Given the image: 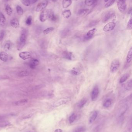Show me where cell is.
<instances>
[{
    "label": "cell",
    "mask_w": 132,
    "mask_h": 132,
    "mask_svg": "<svg viewBox=\"0 0 132 132\" xmlns=\"http://www.w3.org/2000/svg\"><path fill=\"white\" fill-rule=\"evenodd\" d=\"M54 11L52 9L44 10L42 11L40 16V20L42 22H45L47 19H49L50 15Z\"/></svg>",
    "instance_id": "1"
},
{
    "label": "cell",
    "mask_w": 132,
    "mask_h": 132,
    "mask_svg": "<svg viewBox=\"0 0 132 132\" xmlns=\"http://www.w3.org/2000/svg\"><path fill=\"white\" fill-rule=\"evenodd\" d=\"M120 65V61L118 59H115L113 60L110 65V72L112 73L116 72L119 68Z\"/></svg>",
    "instance_id": "2"
},
{
    "label": "cell",
    "mask_w": 132,
    "mask_h": 132,
    "mask_svg": "<svg viewBox=\"0 0 132 132\" xmlns=\"http://www.w3.org/2000/svg\"><path fill=\"white\" fill-rule=\"evenodd\" d=\"M128 109V106L127 104H125L121 106L117 110L116 116L117 118H120L122 117L123 115L125 114Z\"/></svg>",
    "instance_id": "3"
},
{
    "label": "cell",
    "mask_w": 132,
    "mask_h": 132,
    "mask_svg": "<svg viewBox=\"0 0 132 132\" xmlns=\"http://www.w3.org/2000/svg\"><path fill=\"white\" fill-rule=\"evenodd\" d=\"M114 16H115L114 11L112 10H110L105 14L102 19V21L104 23H105Z\"/></svg>",
    "instance_id": "4"
},
{
    "label": "cell",
    "mask_w": 132,
    "mask_h": 132,
    "mask_svg": "<svg viewBox=\"0 0 132 132\" xmlns=\"http://www.w3.org/2000/svg\"><path fill=\"white\" fill-rule=\"evenodd\" d=\"M126 0H118L117 1V7L119 11L124 12L126 9Z\"/></svg>",
    "instance_id": "5"
},
{
    "label": "cell",
    "mask_w": 132,
    "mask_h": 132,
    "mask_svg": "<svg viewBox=\"0 0 132 132\" xmlns=\"http://www.w3.org/2000/svg\"><path fill=\"white\" fill-rule=\"evenodd\" d=\"M48 4L47 0H45L39 3L36 7V12H40L43 11L47 7Z\"/></svg>",
    "instance_id": "6"
},
{
    "label": "cell",
    "mask_w": 132,
    "mask_h": 132,
    "mask_svg": "<svg viewBox=\"0 0 132 132\" xmlns=\"http://www.w3.org/2000/svg\"><path fill=\"white\" fill-rule=\"evenodd\" d=\"M99 94V87L98 85H95L93 88L91 93V100L92 101H95L97 99Z\"/></svg>",
    "instance_id": "7"
},
{
    "label": "cell",
    "mask_w": 132,
    "mask_h": 132,
    "mask_svg": "<svg viewBox=\"0 0 132 132\" xmlns=\"http://www.w3.org/2000/svg\"><path fill=\"white\" fill-rule=\"evenodd\" d=\"M70 100H71V99L69 98H62V99H59V100L56 101L54 103L53 106L55 107H59V106L62 105L64 104H66Z\"/></svg>",
    "instance_id": "8"
},
{
    "label": "cell",
    "mask_w": 132,
    "mask_h": 132,
    "mask_svg": "<svg viewBox=\"0 0 132 132\" xmlns=\"http://www.w3.org/2000/svg\"><path fill=\"white\" fill-rule=\"evenodd\" d=\"M116 24L114 22H110L107 23L103 28V30L105 32L111 31L112 30L114 29L115 27Z\"/></svg>",
    "instance_id": "9"
},
{
    "label": "cell",
    "mask_w": 132,
    "mask_h": 132,
    "mask_svg": "<svg viewBox=\"0 0 132 132\" xmlns=\"http://www.w3.org/2000/svg\"><path fill=\"white\" fill-rule=\"evenodd\" d=\"M19 56L21 59L25 60L31 58V55L30 52L24 51L19 53Z\"/></svg>",
    "instance_id": "10"
},
{
    "label": "cell",
    "mask_w": 132,
    "mask_h": 132,
    "mask_svg": "<svg viewBox=\"0 0 132 132\" xmlns=\"http://www.w3.org/2000/svg\"><path fill=\"white\" fill-rule=\"evenodd\" d=\"M96 31V28H93V29L90 30L84 37V40L87 41L91 39L93 37Z\"/></svg>",
    "instance_id": "11"
},
{
    "label": "cell",
    "mask_w": 132,
    "mask_h": 132,
    "mask_svg": "<svg viewBox=\"0 0 132 132\" xmlns=\"http://www.w3.org/2000/svg\"><path fill=\"white\" fill-rule=\"evenodd\" d=\"M39 64V61L36 59H32L29 62V65L30 68L34 69L35 68L36 66Z\"/></svg>",
    "instance_id": "12"
},
{
    "label": "cell",
    "mask_w": 132,
    "mask_h": 132,
    "mask_svg": "<svg viewBox=\"0 0 132 132\" xmlns=\"http://www.w3.org/2000/svg\"><path fill=\"white\" fill-rule=\"evenodd\" d=\"M10 24L13 28H18L19 27V22L18 19L16 18L12 19L10 21Z\"/></svg>",
    "instance_id": "13"
},
{
    "label": "cell",
    "mask_w": 132,
    "mask_h": 132,
    "mask_svg": "<svg viewBox=\"0 0 132 132\" xmlns=\"http://www.w3.org/2000/svg\"><path fill=\"white\" fill-rule=\"evenodd\" d=\"M98 116V112L96 111H93L91 113L90 115V118H89V122L90 124L94 122L96 120Z\"/></svg>",
    "instance_id": "14"
},
{
    "label": "cell",
    "mask_w": 132,
    "mask_h": 132,
    "mask_svg": "<svg viewBox=\"0 0 132 132\" xmlns=\"http://www.w3.org/2000/svg\"><path fill=\"white\" fill-rule=\"evenodd\" d=\"M27 34L26 31L25 30H24L22 32L21 35L20 36L19 41L23 43H25L27 39Z\"/></svg>",
    "instance_id": "15"
},
{
    "label": "cell",
    "mask_w": 132,
    "mask_h": 132,
    "mask_svg": "<svg viewBox=\"0 0 132 132\" xmlns=\"http://www.w3.org/2000/svg\"><path fill=\"white\" fill-rule=\"evenodd\" d=\"M0 59L4 62H6L8 59V55L5 51L0 53Z\"/></svg>",
    "instance_id": "16"
},
{
    "label": "cell",
    "mask_w": 132,
    "mask_h": 132,
    "mask_svg": "<svg viewBox=\"0 0 132 132\" xmlns=\"http://www.w3.org/2000/svg\"><path fill=\"white\" fill-rule=\"evenodd\" d=\"M89 9H80L78 12V15L80 17L84 16L89 12Z\"/></svg>",
    "instance_id": "17"
},
{
    "label": "cell",
    "mask_w": 132,
    "mask_h": 132,
    "mask_svg": "<svg viewBox=\"0 0 132 132\" xmlns=\"http://www.w3.org/2000/svg\"><path fill=\"white\" fill-rule=\"evenodd\" d=\"M6 22V19L4 15L0 12V25L2 27L5 26Z\"/></svg>",
    "instance_id": "18"
},
{
    "label": "cell",
    "mask_w": 132,
    "mask_h": 132,
    "mask_svg": "<svg viewBox=\"0 0 132 132\" xmlns=\"http://www.w3.org/2000/svg\"><path fill=\"white\" fill-rule=\"evenodd\" d=\"M72 3V0H63L62 6L64 9H66L71 5Z\"/></svg>",
    "instance_id": "19"
},
{
    "label": "cell",
    "mask_w": 132,
    "mask_h": 132,
    "mask_svg": "<svg viewBox=\"0 0 132 132\" xmlns=\"http://www.w3.org/2000/svg\"><path fill=\"white\" fill-rule=\"evenodd\" d=\"M63 57L66 59H67L68 60H72V53L71 52L65 51L63 54Z\"/></svg>",
    "instance_id": "20"
},
{
    "label": "cell",
    "mask_w": 132,
    "mask_h": 132,
    "mask_svg": "<svg viewBox=\"0 0 132 132\" xmlns=\"http://www.w3.org/2000/svg\"><path fill=\"white\" fill-rule=\"evenodd\" d=\"M62 16L66 19H69L71 17L72 14L70 10H65L62 13Z\"/></svg>",
    "instance_id": "21"
},
{
    "label": "cell",
    "mask_w": 132,
    "mask_h": 132,
    "mask_svg": "<svg viewBox=\"0 0 132 132\" xmlns=\"http://www.w3.org/2000/svg\"><path fill=\"white\" fill-rule=\"evenodd\" d=\"M28 102V100L27 99H22V100L16 101V102L14 103V104L17 106H21V105H24L26 104Z\"/></svg>",
    "instance_id": "22"
},
{
    "label": "cell",
    "mask_w": 132,
    "mask_h": 132,
    "mask_svg": "<svg viewBox=\"0 0 132 132\" xmlns=\"http://www.w3.org/2000/svg\"><path fill=\"white\" fill-rule=\"evenodd\" d=\"M98 0H85V4L88 6H92L95 5Z\"/></svg>",
    "instance_id": "23"
},
{
    "label": "cell",
    "mask_w": 132,
    "mask_h": 132,
    "mask_svg": "<svg viewBox=\"0 0 132 132\" xmlns=\"http://www.w3.org/2000/svg\"><path fill=\"white\" fill-rule=\"evenodd\" d=\"M125 89L127 90H131L132 88V80H130L128 81L126 84L124 86Z\"/></svg>",
    "instance_id": "24"
},
{
    "label": "cell",
    "mask_w": 132,
    "mask_h": 132,
    "mask_svg": "<svg viewBox=\"0 0 132 132\" xmlns=\"http://www.w3.org/2000/svg\"><path fill=\"white\" fill-rule=\"evenodd\" d=\"M127 61L128 63H130L132 60V48H131L128 51L127 56Z\"/></svg>",
    "instance_id": "25"
},
{
    "label": "cell",
    "mask_w": 132,
    "mask_h": 132,
    "mask_svg": "<svg viewBox=\"0 0 132 132\" xmlns=\"http://www.w3.org/2000/svg\"><path fill=\"white\" fill-rule=\"evenodd\" d=\"M87 101V99H85V98L83 99L78 103V107L80 109L83 108L84 107V105H85V104H86Z\"/></svg>",
    "instance_id": "26"
},
{
    "label": "cell",
    "mask_w": 132,
    "mask_h": 132,
    "mask_svg": "<svg viewBox=\"0 0 132 132\" xmlns=\"http://www.w3.org/2000/svg\"><path fill=\"white\" fill-rule=\"evenodd\" d=\"M5 10H6V11L7 14L9 16H11V14H12V12H13V10L12 9V8H11V7L9 5H6V6Z\"/></svg>",
    "instance_id": "27"
},
{
    "label": "cell",
    "mask_w": 132,
    "mask_h": 132,
    "mask_svg": "<svg viewBox=\"0 0 132 132\" xmlns=\"http://www.w3.org/2000/svg\"><path fill=\"white\" fill-rule=\"evenodd\" d=\"M129 73H127L124 74V75H122V77L120 78V83H122L123 82H125V81L127 80V79L129 78Z\"/></svg>",
    "instance_id": "28"
},
{
    "label": "cell",
    "mask_w": 132,
    "mask_h": 132,
    "mask_svg": "<svg viewBox=\"0 0 132 132\" xmlns=\"http://www.w3.org/2000/svg\"><path fill=\"white\" fill-rule=\"evenodd\" d=\"M16 12H17V14L19 16H22L23 15V8L19 6H17L16 7Z\"/></svg>",
    "instance_id": "29"
},
{
    "label": "cell",
    "mask_w": 132,
    "mask_h": 132,
    "mask_svg": "<svg viewBox=\"0 0 132 132\" xmlns=\"http://www.w3.org/2000/svg\"><path fill=\"white\" fill-rule=\"evenodd\" d=\"M77 118V115L75 114H71V116L69 117V121L70 124L73 123L74 122L75 120H76Z\"/></svg>",
    "instance_id": "30"
},
{
    "label": "cell",
    "mask_w": 132,
    "mask_h": 132,
    "mask_svg": "<svg viewBox=\"0 0 132 132\" xmlns=\"http://www.w3.org/2000/svg\"><path fill=\"white\" fill-rule=\"evenodd\" d=\"M86 130V129L84 126H79L74 129L73 132H84Z\"/></svg>",
    "instance_id": "31"
},
{
    "label": "cell",
    "mask_w": 132,
    "mask_h": 132,
    "mask_svg": "<svg viewBox=\"0 0 132 132\" xmlns=\"http://www.w3.org/2000/svg\"><path fill=\"white\" fill-rule=\"evenodd\" d=\"M81 73V72L78 68H74L71 70V73L74 75H78Z\"/></svg>",
    "instance_id": "32"
},
{
    "label": "cell",
    "mask_w": 132,
    "mask_h": 132,
    "mask_svg": "<svg viewBox=\"0 0 132 132\" xmlns=\"http://www.w3.org/2000/svg\"><path fill=\"white\" fill-rule=\"evenodd\" d=\"M111 104H112V100L111 99H107V100H106L105 102H104L103 106L105 108H108L111 105Z\"/></svg>",
    "instance_id": "33"
},
{
    "label": "cell",
    "mask_w": 132,
    "mask_h": 132,
    "mask_svg": "<svg viewBox=\"0 0 132 132\" xmlns=\"http://www.w3.org/2000/svg\"><path fill=\"white\" fill-rule=\"evenodd\" d=\"M99 21H100L99 20H96L91 21L88 24V27H89V28H91V27H93V26H96V25L98 24V22H99Z\"/></svg>",
    "instance_id": "34"
},
{
    "label": "cell",
    "mask_w": 132,
    "mask_h": 132,
    "mask_svg": "<svg viewBox=\"0 0 132 132\" xmlns=\"http://www.w3.org/2000/svg\"><path fill=\"white\" fill-rule=\"evenodd\" d=\"M54 28L53 27H50V28H48L46 29H45L43 31V33L44 34H48L49 33H50L51 32H52V31L54 30Z\"/></svg>",
    "instance_id": "35"
},
{
    "label": "cell",
    "mask_w": 132,
    "mask_h": 132,
    "mask_svg": "<svg viewBox=\"0 0 132 132\" xmlns=\"http://www.w3.org/2000/svg\"><path fill=\"white\" fill-rule=\"evenodd\" d=\"M32 17L31 16H29L26 21V24L28 26H30L32 24Z\"/></svg>",
    "instance_id": "36"
},
{
    "label": "cell",
    "mask_w": 132,
    "mask_h": 132,
    "mask_svg": "<svg viewBox=\"0 0 132 132\" xmlns=\"http://www.w3.org/2000/svg\"><path fill=\"white\" fill-rule=\"evenodd\" d=\"M115 1V0H109V1L107 2V3H106L105 5V7L106 8L110 7L112 6Z\"/></svg>",
    "instance_id": "37"
},
{
    "label": "cell",
    "mask_w": 132,
    "mask_h": 132,
    "mask_svg": "<svg viewBox=\"0 0 132 132\" xmlns=\"http://www.w3.org/2000/svg\"><path fill=\"white\" fill-rule=\"evenodd\" d=\"M29 75V72L26 71H22L19 73V76L20 77H26V76H28Z\"/></svg>",
    "instance_id": "38"
},
{
    "label": "cell",
    "mask_w": 132,
    "mask_h": 132,
    "mask_svg": "<svg viewBox=\"0 0 132 132\" xmlns=\"http://www.w3.org/2000/svg\"><path fill=\"white\" fill-rule=\"evenodd\" d=\"M69 32H70V30L68 29H64V30H63L61 32V36H63V37L66 36H67L68 35V34L69 33Z\"/></svg>",
    "instance_id": "39"
},
{
    "label": "cell",
    "mask_w": 132,
    "mask_h": 132,
    "mask_svg": "<svg viewBox=\"0 0 132 132\" xmlns=\"http://www.w3.org/2000/svg\"><path fill=\"white\" fill-rule=\"evenodd\" d=\"M22 4L26 6H29L31 4L30 0H21Z\"/></svg>",
    "instance_id": "40"
},
{
    "label": "cell",
    "mask_w": 132,
    "mask_h": 132,
    "mask_svg": "<svg viewBox=\"0 0 132 132\" xmlns=\"http://www.w3.org/2000/svg\"><path fill=\"white\" fill-rule=\"evenodd\" d=\"M24 44L25 43H23L20 41H18L17 44V49L18 50H21L22 48H23Z\"/></svg>",
    "instance_id": "41"
},
{
    "label": "cell",
    "mask_w": 132,
    "mask_h": 132,
    "mask_svg": "<svg viewBox=\"0 0 132 132\" xmlns=\"http://www.w3.org/2000/svg\"><path fill=\"white\" fill-rule=\"evenodd\" d=\"M132 29V18H130L127 23V29L128 30H131Z\"/></svg>",
    "instance_id": "42"
},
{
    "label": "cell",
    "mask_w": 132,
    "mask_h": 132,
    "mask_svg": "<svg viewBox=\"0 0 132 132\" xmlns=\"http://www.w3.org/2000/svg\"><path fill=\"white\" fill-rule=\"evenodd\" d=\"M11 48V44L9 42L6 43L4 46V49L6 51H8Z\"/></svg>",
    "instance_id": "43"
},
{
    "label": "cell",
    "mask_w": 132,
    "mask_h": 132,
    "mask_svg": "<svg viewBox=\"0 0 132 132\" xmlns=\"http://www.w3.org/2000/svg\"><path fill=\"white\" fill-rule=\"evenodd\" d=\"M4 35H5V32L3 30H1L0 31V41H1L3 40L4 38Z\"/></svg>",
    "instance_id": "44"
},
{
    "label": "cell",
    "mask_w": 132,
    "mask_h": 132,
    "mask_svg": "<svg viewBox=\"0 0 132 132\" xmlns=\"http://www.w3.org/2000/svg\"><path fill=\"white\" fill-rule=\"evenodd\" d=\"M9 77L7 75H0V79L2 80H6V79H9Z\"/></svg>",
    "instance_id": "45"
},
{
    "label": "cell",
    "mask_w": 132,
    "mask_h": 132,
    "mask_svg": "<svg viewBox=\"0 0 132 132\" xmlns=\"http://www.w3.org/2000/svg\"><path fill=\"white\" fill-rule=\"evenodd\" d=\"M37 1H38V0H30L31 3H32V4H35L37 2Z\"/></svg>",
    "instance_id": "46"
},
{
    "label": "cell",
    "mask_w": 132,
    "mask_h": 132,
    "mask_svg": "<svg viewBox=\"0 0 132 132\" xmlns=\"http://www.w3.org/2000/svg\"><path fill=\"white\" fill-rule=\"evenodd\" d=\"M62 129H57L55 130V132H62Z\"/></svg>",
    "instance_id": "47"
},
{
    "label": "cell",
    "mask_w": 132,
    "mask_h": 132,
    "mask_svg": "<svg viewBox=\"0 0 132 132\" xmlns=\"http://www.w3.org/2000/svg\"><path fill=\"white\" fill-rule=\"evenodd\" d=\"M131 13V9H130V11H129V14H130V13Z\"/></svg>",
    "instance_id": "48"
},
{
    "label": "cell",
    "mask_w": 132,
    "mask_h": 132,
    "mask_svg": "<svg viewBox=\"0 0 132 132\" xmlns=\"http://www.w3.org/2000/svg\"><path fill=\"white\" fill-rule=\"evenodd\" d=\"M108 1H109V0H104V1L105 2H107Z\"/></svg>",
    "instance_id": "49"
},
{
    "label": "cell",
    "mask_w": 132,
    "mask_h": 132,
    "mask_svg": "<svg viewBox=\"0 0 132 132\" xmlns=\"http://www.w3.org/2000/svg\"><path fill=\"white\" fill-rule=\"evenodd\" d=\"M6 0V1H9V0Z\"/></svg>",
    "instance_id": "50"
},
{
    "label": "cell",
    "mask_w": 132,
    "mask_h": 132,
    "mask_svg": "<svg viewBox=\"0 0 132 132\" xmlns=\"http://www.w3.org/2000/svg\"><path fill=\"white\" fill-rule=\"evenodd\" d=\"M75 0V1H77V0Z\"/></svg>",
    "instance_id": "51"
},
{
    "label": "cell",
    "mask_w": 132,
    "mask_h": 132,
    "mask_svg": "<svg viewBox=\"0 0 132 132\" xmlns=\"http://www.w3.org/2000/svg\"><path fill=\"white\" fill-rule=\"evenodd\" d=\"M53 1H55V0H53Z\"/></svg>",
    "instance_id": "52"
},
{
    "label": "cell",
    "mask_w": 132,
    "mask_h": 132,
    "mask_svg": "<svg viewBox=\"0 0 132 132\" xmlns=\"http://www.w3.org/2000/svg\"></svg>",
    "instance_id": "53"
}]
</instances>
